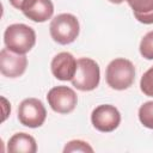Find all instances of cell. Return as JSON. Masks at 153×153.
I'll use <instances>...</instances> for the list:
<instances>
[{
	"label": "cell",
	"mask_w": 153,
	"mask_h": 153,
	"mask_svg": "<svg viewBox=\"0 0 153 153\" xmlns=\"http://www.w3.org/2000/svg\"><path fill=\"white\" fill-rule=\"evenodd\" d=\"M100 69L98 63L88 57H81L76 61V72L72 85L80 91H92L99 85Z\"/></svg>",
	"instance_id": "4"
},
{
	"label": "cell",
	"mask_w": 153,
	"mask_h": 153,
	"mask_svg": "<svg viewBox=\"0 0 153 153\" xmlns=\"http://www.w3.org/2000/svg\"><path fill=\"white\" fill-rule=\"evenodd\" d=\"M91 122L97 130L110 133L118 127L121 122V114L114 105L103 104L92 111Z\"/></svg>",
	"instance_id": "6"
},
{
	"label": "cell",
	"mask_w": 153,
	"mask_h": 153,
	"mask_svg": "<svg viewBox=\"0 0 153 153\" xmlns=\"http://www.w3.org/2000/svg\"><path fill=\"white\" fill-rule=\"evenodd\" d=\"M106 82L114 90H126L135 80V67L127 59H115L106 67Z\"/></svg>",
	"instance_id": "2"
},
{
	"label": "cell",
	"mask_w": 153,
	"mask_h": 153,
	"mask_svg": "<svg viewBox=\"0 0 153 153\" xmlns=\"http://www.w3.org/2000/svg\"><path fill=\"white\" fill-rule=\"evenodd\" d=\"M140 54L146 60H153V31L147 32L140 42Z\"/></svg>",
	"instance_id": "14"
},
{
	"label": "cell",
	"mask_w": 153,
	"mask_h": 153,
	"mask_svg": "<svg viewBox=\"0 0 153 153\" xmlns=\"http://www.w3.org/2000/svg\"><path fill=\"white\" fill-rule=\"evenodd\" d=\"M7 151L12 153H35L37 151V145L31 135L17 133L8 140Z\"/></svg>",
	"instance_id": "11"
},
{
	"label": "cell",
	"mask_w": 153,
	"mask_h": 153,
	"mask_svg": "<svg viewBox=\"0 0 153 153\" xmlns=\"http://www.w3.org/2000/svg\"><path fill=\"white\" fill-rule=\"evenodd\" d=\"M140 88L143 94L148 97H153V67L143 73L140 80Z\"/></svg>",
	"instance_id": "15"
},
{
	"label": "cell",
	"mask_w": 153,
	"mask_h": 153,
	"mask_svg": "<svg viewBox=\"0 0 153 153\" xmlns=\"http://www.w3.org/2000/svg\"><path fill=\"white\" fill-rule=\"evenodd\" d=\"M26 0H10V4L14 7V8H17V10H20L22 8V6L24 5V2H25Z\"/></svg>",
	"instance_id": "17"
},
{
	"label": "cell",
	"mask_w": 153,
	"mask_h": 153,
	"mask_svg": "<svg viewBox=\"0 0 153 153\" xmlns=\"http://www.w3.org/2000/svg\"><path fill=\"white\" fill-rule=\"evenodd\" d=\"M139 120L146 128L153 129V102H146L140 106Z\"/></svg>",
	"instance_id": "13"
},
{
	"label": "cell",
	"mask_w": 153,
	"mask_h": 153,
	"mask_svg": "<svg viewBox=\"0 0 153 153\" xmlns=\"http://www.w3.org/2000/svg\"><path fill=\"white\" fill-rule=\"evenodd\" d=\"M4 42L8 50L17 54H26L36 43L35 30L25 24H12L4 33Z\"/></svg>",
	"instance_id": "1"
},
{
	"label": "cell",
	"mask_w": 153,
	"mask_h": 153,
	"mask_svg": "<svg viewBox=\"0 0 153 153\" xmlns=\"http://www.w3.org/2000/svg\"><path fill=\"white\" fill-rule=\"evenodd\" d=\"M134 17L142 24H153V0H126Z\"/></svg>",
	"instance_id": "12"
},
{
	"label": "cell",
	"mask_w": 153,
	"mask_h": 153,
	"mask_svg": "<svg viewBox=\"0 0 153 153\" xmlns=\"http://www.w3.org/2000/svg\"><path fill=\"white\" fill-rule=\"evenodd\" d=\"M51 73L54 76L62 81L72 80L76 72V60L71 53H59L51 60Z\"/></svg>",
	"instance_id": "9"
},
{
	"label": "cell",
	"mask_w": 153,
	"mask_h": 153,
	"mask_svg": "<svg viewBox=\"0 0 153 153\" xmlns=\"http://www.w3.org/2000/svg\"><path fill=\"white\" fill-rule=\"evenodd\" d=\"M45 117L47 110L43 103L37 98H26L18 108V120L25 127H41L44 123Z\"/></svg>",
	"instance_id": "5"
},
{
	"label": "cell",
	"mask_w": 153,
	"mask_h": 153,
	"mask_svg": "<svg viewBox=\"0 0 153 153\" xmlns=\"http://www.w3.org/2000/svg\"><path fill=\"white\" fill-rule=\"evenodd\" d=\"M63 152L65 153H69V152H91L92 153L93 148L82 140H72L65 146Z\"/></svg>",
	"instance_id": "16"
},
{
	"label": "cell",
	"mask_w": 153,
	"mask_h": 153,
	"mask_svg": "<svg viewBox=\"0 0 153 153\" xmlns=\"http://www.w3.org/2000/svg\"><path fill=\"white\" fill-rule=\"evenodd\" d=\"M79 22L71 13H61L50 23V36L59 44H69L74 42L79 35Z\"/></svg>",
	"instance_id": "3"
},
{
	"label": "cell",
	"mask_w": 153,
	"mask_h": 153,
	"mask_svg": "<svg viewBox=\"0 0 153 153\" xmlns=\"http://www.w3.org/2000/svg\"><path fill=\"white\" fill-rule=\"evenodd\" d=\"M27 66V59L24 54H17L7 48L0 51V71L7 78L20 76Z\"/></svg>",
	"instance_id": "8"
},
{
	"label": "cell",
	"mask_w": 153,
	"mask_h": 153,
	"mask_svg": "<svg viewBox=\"0 0 153 153\" xmlns=\"http://www.w3.org/2000/svg\"><path fill=\"white\" fill-rule=\"evenodd\" d=\"M20 11L30 20L43 23L51 18L54 13V5L51 0H26Z\"/></svg>",
	"instance_id": "10"
},
{
	"label": "cell",
	"mask_w": 153,
	"mask_h": 153,
	"mask_svg": "<svg viewBox=\"0 0 153 153\" xmlns=\"http://www.w3.org/2000/svg\"><path fill=\"white\" fill-rule=\"evenodd\" d=\"M110 2H112V4H122L124 0H109Z\"/></svg>",
	"instance_id": "18"
},
{
	"label": "cell",
	"mask_w": 153,
	"mask_h": 153,
	"mask_svg": "<svg viewBox=\"0 0 153 153\" xmlns=\"http://www.w3.org/2000/svg\"><path fill=\"white\" fill-rule=\"evenodd\" d=\"M50 108L59 114H69L74 110L78 97L76 93L67 86H56L53 87L47 96Z\"/></svg>",
	"instance_id": "7"
}]
</instances>
